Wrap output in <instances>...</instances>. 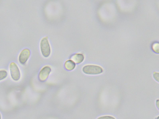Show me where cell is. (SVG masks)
<instances>
[{
	"label": "cell",
	"instance_id": "1",
	"mask_svg": "<svg viewBox=\"0 0 159 119\" xmlns=\"http://www.w3.org/2000/svg\"><path fill=\"white\" fill-rule=\"evenodd\" d=\"M84 73L88 75H96L102 73L103 72V68L100 66L95 65H87L82 68Z\"/></svg>",
	"mask_w": 159,
	"mask_h": 119
},
{
	"label": "cell",
	"instance_id": "2",
	"mask_svg": "<svg viewBox=\"0 0 159 119\" xmlns=\"http://www.w3.org/2000/svg\"><path fill=\"white\" fill-rule=\"evenodd\" d=\"M11 77L15 81H19L21 77V72L17 65L14 62H11L9 65Z\"/></svg>",
	"mask_w": 159,
	"mask_h": 119
},
{
	"label": "cell",
	"instance_id": "3",
	"mask_svg": "<svg viewBox=\"0 0 159 119\" xmlns=\"http://www.w3.org/2000/svg\"><path fill=\"white\" fill-rule=\"evenodd\" d=\"M40 49L42 55L45 57L50 55L51 49L49 41L47 37L43 38L40 42Z\"/></svg>",
	"mask_w": 159,
	"mask_h": 119
},
{
	"label": "cell",
	"instance_id": "4",
	"mask_svg": "<svg viewBox=\"0 0 159 119\" xmlns=\"http://www.w3.org/2000/svg\"><path fill=\"white\" fill-rule=\"evenodd\" d=\"M30 51L28 48L23 49L20 53L18 56V60L20 63L22 65L25 64L30 56Z\"/></svg>",
	"mask_w": 159,
	"mask_h": 119
},
{
	"label": "cell",
	"instance_id": "5",
	"mask_svg": "<svg viewBox=\"0 0 159 119\" xmlns=\"http://www.w3.org/2000/svg\"><path fill=\"white\" fill-rule=\"evenodd\" d=\"M51 68L48 66L44 67L40 71L39 74V79L41 82H44L48 77L51 72Z\"/></svg>",
	"mask_w": 159,
	"mask_h": 119
},
{
	"label": "cell",
	"instance_id": "6",
	"mask_svg": "<svg viewBox=\"0 0 159 119\" xmlns=\"http://www.w3.org/2000/svg\"><path fill=\"white\" fill-rule=\"evenodd\" d=\"M71 59L75 64H80L84 61V56L82 54L77 53L72 56Z\"/></svg>",
	"mask_w": 159,
	"mask_h": 119
},
{
	"label": "cell",
	"instance_id": "7",
	"mask_svg": "<svg viewBox=\"0 0 159 119\" xmlns=\"http://www.w3.org/2000/svg\"><path fill=\"white\" fill-rule=\"evenodd\" d=\"M76 66L75 64L71 60L66 61L64 64V67L66 69L69 71L73 70Z\"/></svg>",
	"mask_w": 159,
	"mask_h": 119
},
{
	"label": "cell",
	"instance_id": "8",
	"mask_svg": "<svg viewBox=\"0 0 159 119\" xmlns=\"http://www.w3.org/2000/svg\"><path fill=\"white\" fill-rule=\"evenodd\" d=\"M8 73L6 70H0V81L6 79Z\"/></svg>",
	"mask_w": 159,
	"mask_h": 119
},
{
	"label": "cell",
	"instance_id": "9",
	"mask_svg": "<svg viewBox=\"0 0 159 119\" xmlns=\"http://www.w3.org/2000/svg\"><path fill=\"white\" fill-rule=\"evenodd\" d=\"M152 48L155 52L157 53H159V44L158 42L154 43L152 45Z\"/></svg>",
	"mask_w": 159,
	"mask_h": 119
},
{
	"label": "cell",
	"instance_id": "10",
	"mask_svg": "<svg viewBox=\"0 0 159 119\" xmlns=\"http://www.w3.org/2000/svg\"><path fill=\"white\" fill-rule=\"evenodd\" d=\"M97 119H116L114 117L111 116H104L100 117Z\"/></svg>",
	"mask_w": 159,
	"mask_h": 119
},
{
	"label": "cell",
	"instance_id": "11",
	"mask_svg": "<svg viewBox=\"0 0 159 119\" xmlns=\"http://www.w3.org/2000/svg\"><path fill=\"white\" fill-rule=\"evenodd\" d=\"M153 77L155 80L158 82L159 80V73L156 72H153Z\"/></svg>",
	"mask_w": 159,
	"mask_h": 119
},
{
	"label": "cell",
	"instance_id": "12",
	"mask_svg": "<svg viewBox=\"0 0 159 119\" xmlns=\"http://www.w3.org/2000/svg\"><path fill=\"white\" fill-rule=\"evenodd\" d=\"M159 100L158 99L156 100V106L157 107V108L159 109Z\"/></svg>",
	"mask_w": 159,
	"mask_h": 119
},
{
	"label": "cell",
	"instance_id": "13",
	"mask_svg": "<svg viewBox=\"0 0 159 119\" xmlns=\"http://www.w3.org/2000/svg\"><path fill=\"white\" fill-rule=\"evenodd\" d=\"M0 119H2V116H1V115L0 112Z\"/></svg>",
	"mask_w": 159,
	"mask_h": 119
}]
</instances>
